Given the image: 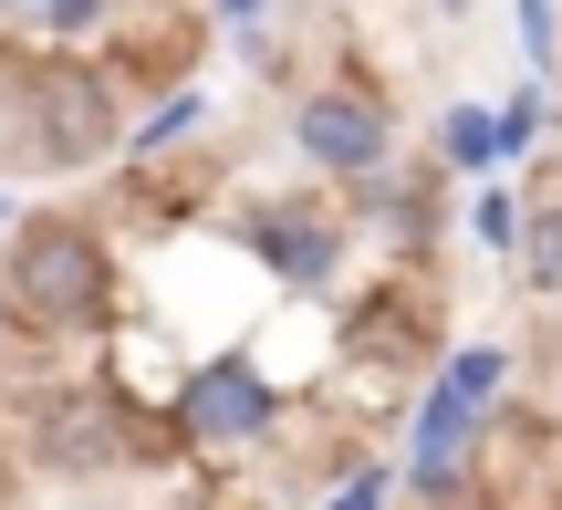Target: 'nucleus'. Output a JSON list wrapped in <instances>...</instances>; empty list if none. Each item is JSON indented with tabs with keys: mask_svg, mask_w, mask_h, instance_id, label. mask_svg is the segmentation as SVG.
<instances>
[{
	"mask_svg": "<svg viewBox=\"0 0 562 510\" xmlns=\"http://www.w3.org/2000/svg\"><path fill=\"white\" fill-rule=\"evenodd\" d=\"M0 303L32 333H94L104 313H115V250H104V229L74 219V208L21 219L11 261H0Z\"/></svg>",
	"mask_w": 562,
	"mask_h": 510,
	"instance_id": "f257e3e1",
	"label": "nucleus"
},
{
	"mask_svg": "<svg viewBox=\"0 0 562 510\" xmlns=\"http://www.w3.org/2000/svg\"><path fill=\"white\" fill-rule=\"evenodd\" d=\"M11 115H21V157L53 167V178H74V167H94V157H115V146H125L115 83H104L94 63H74V53L32 63V73L11 83Z\"/></svg>",
	"mask_w": 562,
	"mask_h": 510,
	"instance_id": "f03ea898",
	"label": "nucleus"
},
{
	"mask_svg": "<svg viewBox=\"0 0 562 510\" xmlns=\"http://www.w3.org/2000/svg\"><path fill=\"white\" fill-rule=\"evenodd\" d=\"M292 146H302V167L364 188V178H385V157H396V115H385L375 83H313V94L292 104Z\"/></svg>",
	"mask_w": 562,
	"mask_h": 510,
	"instance_id": "7ed1b4c3",
	"label": "nucleus"
},
{
	"mask_svg": "<svg viewBox=\"0 0 562 510\" xmlns=\"http://www.w3.org/2000/svg\"><path fill=\"white\" fill-rule=\"evenodd\" d=\"M501 375H510V354L501 344H459L438 365V386H427V407H417V438H406V479H417V500H438V490H459V438H469V417L501 396Z\"/></svg>",
	"mask_w": 562,
	"mask_h": 510,
	"instance_id": "20e7f679",
	"label": "nucleus"
},
{
	"mask_svg": "<svg viewBox=\"0 0 562 510\" xmlns=\"http://www.w3.org/2000/svg\"><path fill=\"white\" fill-rule=\"evenodd\" d=\"M271 417H281V386L250 365V354H220V365H199L178 386V428L199 438V449H250Z\"/></svg>",
	"mask_w": 562,
	"mask_h": 510,
	"instance_id": "39448f33",
	"label": "nucleus"
},
{
	"mask_svg": "<svg viewBox=\"0 0 562 510\" xmlns=\"http://www.w3.org/2000/svg\"><path fill=\"white\" fill-rule=\"evenodd\" d=\"M250 250H261L271 282L323 292L344 271V208H323V199H261V208H250Z\"/></svg>",
	"mask_w": 562,
	"mask_h": 510,
	"instance_id": "423d86ee",
	"label": "nucleus"
},
{
	"mask_svg": "<svg viewBox=\"0 0 562 510\" xmlns=\"http://www.w3.org/2000/svg\"><path fill=\"white\" fill-rule=\"evenodd\" d=\"M32 449L53 458V469H115V396H94V386H74V396H53V407L32 417Z\"/></svg>",
	"mask_w": 562,
	"mask_h": 510,
	"instance_id": "0eeeda50",
	"label": "nucleus"
},
{
	"mask_svg": "<svg viewBox=\"0 0 562 510\" xmlns=\"http://www.w3.org/2000/svg\"><path fill=\"white\" fill-rule=\"evenodd\" d=\"M199 115H209V94H199V83L157 94V104H146V125H125V157H157V146H178V136H188Z\"/></svg>",
	"mask_w": 562,
	"mask_h": 510,
	"instance_id": "6e6552de",
	"label": "nucleus"
},
{
	"mask_svg": "<svg viewBox=\"0 0 562 510\" xmlns=\"http://www.w3.org/2000/svg\"><path fill=\"white\" fill-rule=\"evenodd\" d=\"M438 157H448V167H490V157H501V115H490V104H448Z\"/></svg>",
	"mask_w": 562,
	"mask_h": 510,
	"instance_id": "1a4fd4ad",
	"label": "nucleus"
},
{
	"mask_svg": "<svg viewBox=\"0 0 562 510\" xmlns=\"http://www.w3.org/2000/svg\"><path fill=\"white\" fill-rule=\"evenodd\" d=\"M438 219H448V208H438V167H417V178H406L396 199H385V229H396V240L417 250V240H438Z\"/></svg>",
	"mask_w": 562,
	"mask_h": 510,
	"instance_id": "9d476101",
	"label": "nucleus"
},
{
	"mask_svg": "<svg viewBox=\"0 0 562 510\" xmlns=\"http://www.w3.org/2000/svg\"><path fill=\"white\" fill-rule=\"evenodd\" d=\"M521 261H531V292H552V303H562V199H542V208H531Z\"/></svg>",
	"mask_w": 562,
	"mask_h": 510,
	"instance_id": "9b49d317",
	"label": "nucleus"
},
{
	"mask_svg": "<svg viewBox=\"0 0 562 510\" xmlns=\"http://www.w3.org/2000/svg\"><path fill=\"white\" fill-rule=\"evenodd\" d=\"M469 229H480L490 250H521V229H531V208L510 199V188H480V199H469Z\"/></svg>",
	"mask_w": 562,
	"mask_h": 510,
	"instance_id": "f8f14e48",
	"label": "nucleus"
},
{
	"mask_svg": "<svg viewBox=\"0 0 562 510\" xmlns=\"http://www.w3.org/2000/svg\"><path fill=\"white\" fill-rule=\"evenodd\" d=\"M531 136H542V83H521V94L501 104V157H521Z\"/></svg>",
	"mask_w": 562,
	"mask_h": 510,
	"instance_id": "ddd939ff",
	"label": "nucleus"
},
{
	"mask_svg": "<svg viewBox=\"0 0 562 510\" xmlns=\"http://www.w3.org/2000/svg\"><path fill=\"white\" fill-rule=\"evenodd\" d=\"M104 11H115V0H42V32H53V42H83Z\"/></svg>",
	"mask_w": 562,
	"mask_h": 510,
	"instance_id": "4468645a",
	"label": "nucleus"
},
{
	"mask_svg": "<svg viewBox=\"0 0 562 510\" xmlns=\"http://www.w3.org/2000/svg\"><path fill=\"white\" fill-rule=\"evenodd\" d=\"M521 53H531V73H552V63H562V42H552V0H521Z\"/></svg>",
	"mask_w": 562,
	"mask_h": 510,
	"instance_id": "2eb2a0df",
	"label": "nucleus"
},
{
	"mask_svg": "<svg viewBox=\"0 0 562 510\" xmlns=\"http://www.w3.org/2000/svg\"><path fill=\"white\" fill-rule=\"evenodd\" d=\"M323 510H385V469H355V479H344V490L323 500Z\"/></svg>",
	"mask_w": 562,
	"mask_h": 510,
	"instance_id": "dca6fc26",
	"label": "nucleus"
},
{
	"mask_svg": "<svg viewBox=\"0 0 562 510\" xmlns=\"http://www.w3.org/2000/svg\"><path fill=\"white\" fill-rule=\"evenodd\" d=\"M220 11H229V21H240V32H261V0H220Z\"/></svg>",
	"mask_w": 562,
	"mask_h": 510,
	"instance_id": "f3484780",
	"label": "nucleus"
},
{
	"mask_svg": "<svg viewBox=\"0 0 562 510\" xmlns=\"http://www.w3.org/2000/svg\"><path fill=\"white\" fill-rule=\"evenodd\" d=\"M0 11H11V21H42V0H0Z\"/></svg>",
	"mask_w": 562,
	"mask_h": 510,
	"instance_id": "a211bd4d",
	"label": "nucleus"
},
{
	"mask_svg": "<svg viewBox=\"0 0 562 510\" xmlns=\"http://www.w3.org/2000/svg\"><path fill=\"white\" fill-rule=\"evenodd\" d=\"M0 229H11V208H0Z\"/></svg>",
	"mask_w": 562,
	"mask_h": 510,
	"instance_id": "6ab92c4d",
	"label": "nucleus"
},
{
	"mask_svg": "<svg viewBox=\"0 0 562 510\" xmlns=\"http://www.w3.org/2000/svg\"><path fill=\"white\" fill-rule=\"evenodd\" d=\"M0 313H11V303H0Z\"/></svg>",
	"mask_w": 562,
	"mask_h": 510,
	"instance_id": "aec40b11",
	"label": "nucleus"
}]
</instances>
